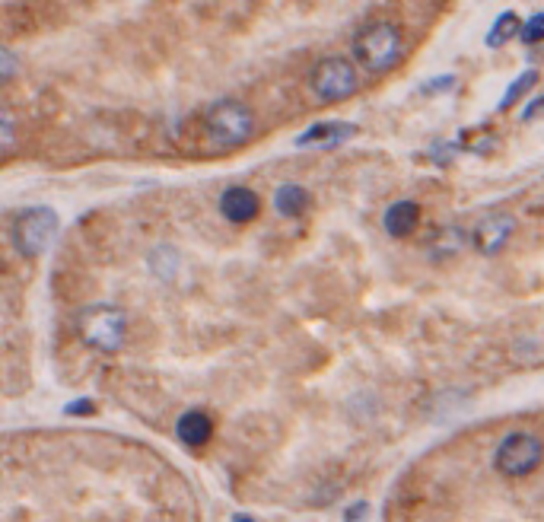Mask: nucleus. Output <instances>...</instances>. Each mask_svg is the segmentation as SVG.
Masks as SVG:
<instances>
[{
    "label": "nucleus",
    "instance_id": "0eeeda50",
    "mask_svg": "<svg viewBox=\"0 0 544 522\" xmlns=\"http://www.w3.org/2000/svg\"><path fill=\"white\" fill-rule=\"evenodd\" d=\"M516 230V220L506 214V211H494V214H487L478 226H475V233H471V239H475V249L481 255H500L503 246L510 242Z\"/></svg>",
    "mask_w": 544,
    "mask_h": 522
},
{
    "label": "nucleus",
    "instance_id": "4be33fe9",
    "mask_svg": "<svg viewBox=\"0 0 544 522\" xmlns=\"http://www.w3.org/2000/svg\"><path fill=\"white\" fill-rule=\"evenodd\" d=\"M233 522H255V519H252V516H245V513H236Z\"/></svg>",
    "mask_w": 544,
    "mask_h": 522
},
{
    "label": "nucleus",
    "instance_id": "423d86ee",
    "mask_svg": "<svg viewBox=\"0 0 544 522\" xmlns=\"http://www.w3.org/2000/svg\"><path fill=\"white\" fill-rule=\"evenodd\" d=\"M309 86L322 102H344L357 93V67L338 55L322 58L312 67Z\"/></svg>",
    "mask_w": 544,
    "mask_h": 522
},
{
    "label": "nucleus",
    "instance_id": "f03ea898",
    "mask_svg": "<svg viewBox=\"0 0 544 522\" xmlns=\"http://www.w3.org/2000/svg\"><path fill=\"white\" fill-rule=\"evenodd\" d=\"M354 55H357L363 71L385 74V71H392V67L401 61V55H405V36H401V29L395 23L373 20V23H366L357 32Z\"/></svg>",
    "mask_w": 544,
    "mask_h": 522
},
{
    "label": "nucleus",
    "instance_id": "6e6552de",
    "mask_svg": "<svg viewBox=\"0 0 544 522\" xmlns=\"http://www.w3.org/2000/svg\"><path fill=\"white\" fill-rule=\"evenodd\" d=\"M261 211V201L252 188L236 185V188H226L220 195V214L230 220V223H249L255 220Z\"/></svg>",
    "mask_w": 544,
    "mask_h": 522
},
{
    "label": "nucleus",
    "instance_id": "ddd939ff",
    "mask_svg": "<svg viewBox=\"0 0 544 522\" xmlns=\"http://www.w3.org/2000/svg\"><path fill=\"white\" fill-rule=\"evenodd\" d=\"M522 26H519V20H516V13L510 10V13H500L497 16V23L490 26V32H487V48H500V45H506L510 42L516 32H519Z\"/></svg>",
    "mask_w": 544,
    "mask_h": 522
},
{
    "label": "nucleus",
    "instance_id": "4468645a",
    "mask_svg": "<svg viewBox=\"0 0 544 522\" xmlns=\"http://www.w3.org/2000/svg\"><path fill=\"white\" fill-rule=\"evenodd\" d=\"M538 83V71H525V74H519L516 80H513V86L510 90L503 93V99H500V112H510V106H516V102L532 90V86Z\"/></svg>",
    "mask_w": 544,
    "mask_h": 522
},
{
    "label": "nucleus",
    "instance_id": "dca6fc26",
    "mask_svg": "<svg viewBox=\"0 0 544 522\" xmlns=\"http://www.w3.org/2000/svg\"><path fill=\"white\" fill-rule=\"evenodd\" d=\"M449 90H455V77H436V80H427V86L420 93H449Z\"/></svg>",
    "mask_w": 544,
    "mask_h": 522
},
{
    "label": "nucleus",
    "instance_id": "aec40b11",
    "mask_svg": "<svg viewBox=\"0 0 544 522\" xmlns=\"http://www.w3.org/2000/svg\"><path fill=\"white\" fill-rule=\"evenodd\" d=\"M0 64H4V80H10V77H13V67H16V58H13V51H10V48L0 51Z\"/></svg>",
    "mask_w": 544,
    "mask_h": 522
},
{
    "label": "nucleus",
    "instance_id": "7ed1b4c3",
    "mask_svg": "<svg viewBox=\"0 0 544 522\" xmlns=\"http://www.w3.org/2000/svg\"><path fill=\"white\" fill-rule=\"evenodd\" d=\"M541 462H544V440L535 437V433H529V430L506 433V437L500 440V446H497V452H494L497 472L506 475V478L532 475Z\"/></svg>",
    "mask_w": 544,
    "mask_h": 522
},
{
    "label": "nucleus",
    "instance_id": "6ab92c4d",
    "mask_svg": "<svg viewBox=\"0 0 544 522\" xmlns=\"http://www.w3.org/2000/svg\"><path fill=\"white\" fill-rule=\"evenodd\" d=\"M64 411L67 414H93V402H90V398H80V402H70Z\"/></svg>",
    "mask_w": 544,
    "mask_h": 522
},
{
    "label": "nucleus",
    "instance_id": "20e7f679",
    "mask_svg": "<svg viewBox=\"0 0 544 522\" xmlns=\"http://www.w3.org/2000/svg\"><path fill=\"white\" fill-rule=\"evenodd\" d=\"M125 328H128L125 316L112 306H93V309H83L77 316L80 341L102 354H112L125 344Z\"/></svg>",
    "mask_w": 544,
    "mask_h": 522
},
{
    "label": "nucleus",
    "instance_id": "412c9836",
    "mask_svg": "<svg viewBox=\"0 0 544 522\" xmlns=\"http://www.w3.org/2000/svg\"><path fill=\"white\" fill-rule=\"evenodd\" d=\"M538 112H544V96H538V99L529 102V109L522 112V121H532V115H538Z\"/></svg>",
    "mask_w": 544,
    "mask_h": 522
},
{
    "label": "nucleus",
    "instance_id": "39448f33",
    "mask_svg": "<svg viewBox=\"0 0 544 522\" xmlns=\"http://www.w3.org/2000/svg\"><path fill=\"white\" fill-rule=\"evenodd\" d=\"M58 233V214L51 207H29L13 220V246L26 258H39Z\"/></svg>",
    "mask_w": 544,
    "mask_h": 522
},
{
    "label": "nucleus",
    "instance_id": "1a4fd4ad",
    "mask_svg": "<svg viewBox=\"0 0 544 522\" xmlns=\"http://www.w3.org/2000/svg\"><path fill=\"white\" fill-rule=\"evenodd\" d=\"M357 134V125L350 121H319L303 137H296V147H341Z\"/></svg>",
    "mask_w": 544,
    "mask_h": 522
},
{
    "label": "nucleus",
    "instance_id": "2eb2a0df",
    "mask_svg": "<svg viewBox=\"0 0 544 522\" xmlns=\"http://www.w3.org/2000/svg\"><path fill=\"white\" fill-rule=\"evenodd\" d=\"M519 39H522L525 45H538V42H544V10L535 13L532 20L519 29Z\"/></svg>",
    "mask_w": 544,
    "mask_h": 522
},
{
    "label": "nucleus",
    "instance_id": "f257e3e1",
    "mask_svg": "<svg viewBox=\"0 0 544 522\" xmlns=\"http://www.w3.org/2000/svg\"><path fill=\"white\" fill-rule=\"evenodd\" d=\"M255 137V115L239 99H220L204 115V147L210 153H226Z\"/></svg>",
    "mask_w": 544,
    "mask_h": 522
},
{
    "label": "nucleus",
    "instance_id": "f3484780",
    "mask_svg": "<svg viewBox=\"0 0 544 522\" xmlns=\"http://www.w3.org/2000/svg\"><path fill=\"white\" fill-rule=\"evenodd\" d=\"M366 513H370V503L360 500V503H354V507H347L344 522H363V519H366Z\"/></svg>",
    "mask_w": 544,
    "mask_h": 522
},
{
    "label": "nucleus",
    "instance_id": "9b49d317",
    "mask_svg": "<svg viewBox=\"0 0 544 522\" xmlns=\"http://www.w3.org/2000/svg\"><path fill=\"white\" fill-rule=\"evenodd\" d=\"M417 223H420V207L414 201H395L389 211L382 214V226H385V233L401 239V236H411L417 230Z\"/></svg>",
    "mask_w": 544,
    "mask_h": 522
},
{
    "label": "nucleus",
    "instance_id": "9d476101",
    "mask_svg": "<svg viewBox=\"0 0 544 522\" xmlns=\"http://www.w3.org/2000/svg\"><path fill=\"white\" fill-rule=\"evenodd\" d=\"M175 437H179L185 446H204L210 437H214V421H210L207 411L191 408L179 417V424H175Z\"/></svg>",
    "mask_w": 544,
    "mask_h": 522
},
{
    "label": "nucleus",
    "instance_id": "f8f14e48",
    "mask_svg": "<svg viewBox=\"0 0 544 522\" xmlns=\"http://www.w3.org/2000/svg\"><path fill=\"white\" fill-rule=\"evenodd\" d=\"M274 207H277V214H284V217H300L309 207V191L293 185V182L280 185L277 195H274Z\"/></svg>",
    "mask_w": 544,
    "mask_h": 522
},
{
    "label": "nucleus",
    "instance_id": "a211bd4d",
    "mask_svg": "<svg viewBox=\"0 0 544 522\" xmlns=\"http://www.w3.org/2000/svg\"><path fill=\"white\" fill-rule=\"evenodd\" d=\"M4 153H10L13 150V118H10V109H4Z\"/></svg>",
    "mask_w": 544,
    "mask_h": 522
}]
</instances>
